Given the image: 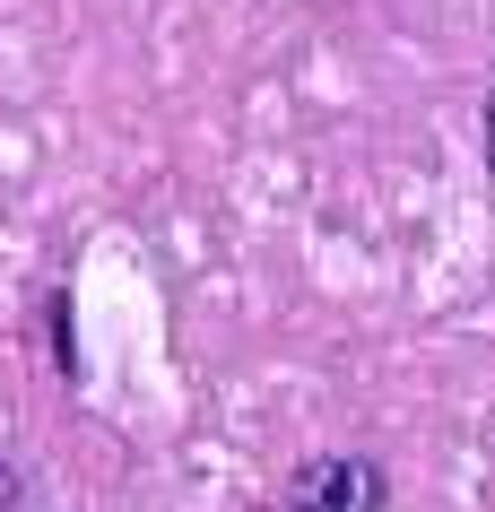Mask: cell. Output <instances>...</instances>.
I'll use <instances>...</instances> for the list:
<instances>
[{
  "label": "cell",
  "instance_id": "cell-1",
  "mask_svg": "<svg viewBox=\"0 0 495 512\" xmlns=\"http://www.w3.org/2000/svg\"><path fill=\"white\" fill-rule=\"evenodd\" d=\"M287 504H296V512H383L391 504V478L365 452H322V460H304V469H296Z\"/></svg>",
  "mask_w": 495,
  "mask_h": 512
},
{
  "label": "cell",
  "instance_id": "cell-3",
  "mask_svg": "<svg viewBox=\"0 0 495 512\" xmlns=\"http://www.w3.org/2000/svg\"><path fill=\"white\" fill-rule=\"evenodd\" d=\"M18 504H27V469L0 452V512H18Z\"/></svg>",
  "mask_w": 495,
  "mask_h": 512
},
{
  "label": "cell",
  "instance_id": "cell-2",
  "mask_svg": "<svg viewBox=\"0 0 495 512\" xmlns=\"http://www.w3.org/2000/svg\"><path fill=\"white\" fill-rule=\"evenodd\" d=\"M44 322H53V365H61L70 382H79V348H70V296H53V304H44Z\"/></svg>",
  "mask_w": 495,
  "mask_h": 512
},
{
  "label": "cell",
  "instance_id": "cell-4",
  "mask_svg": "<svg viewBox=\"0 0 495 512\" xmlns=\"http://www.w3.org/2000/svg\"><path fill=\"white\" fill-rule=\"evenodd\" d=\"M478 139H487V183H495V87H487V113H478Z\"/></svg>",
  "mask_w": 495,
  "mask_h": 512
}]
</instances>
